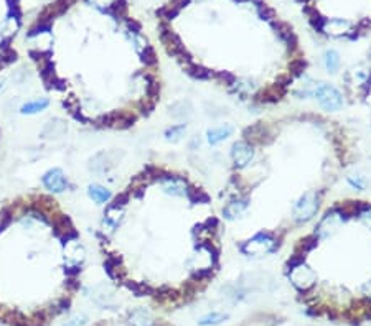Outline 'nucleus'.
<instances>
[{"instance_id": "nucleus-12", "label": "nucleus", "mask_w": 371, "mask_h": 326, "mask_svg": "<svg viewBox=\"0 0 371 326\" xmlns=\"http://www.w3.org/2000/svg\"><path fill=\"white\" fill-rule=\"evenodd\" d=\"M87 195H89L96 203H106V201H109L111 198L109 190H106L104 186H99V185H91L89 188H87Z\"/></svg>"}, {"instance_id": "nucleus-18", "label": "nucleus", "mask_w": 371, "mask_h": 326, "mask_svg": "<svg viewBox=\"0 0 371 326\" xmlns=\"http://www.w3.org/2000/svg\"><path fill=\"white\" fill-rule=\"evenodd\" d=\"M187 130V126L185 124H180V126H173L165 130V138L167 140H178L180 137H183V132Z\"/></svg>"}, {"instance_id": "nucleus-7", "label": "nucleus", "mask_w": 371, "mask_h": 326, "mask_svg": "<svg viewBox=\"0 0 371 326\" xmlns=\"http://www.w3.org/2000/svg\"><path fill=\"white\" fill-rule=\"evenodd\" d=\"M43 185L46 190H50L51 193H63L68 186V181L61 168H53L50 172L43 175Z\"/></svg>"}, {"instance_id": "nucleus-8", "label": "nucleus", "mask_w": 371, "mask_h": 326, "mask_svg": "<svg viewBox=\"0 0 371 326\" xmlns=\"http://www.w3.org/2000/svg\"><path fill=\"white\" fill-rule=\"evenodd\" d=\"M162 188L167 195L172 196H185L188 193V185L187 181L177 177H163L160 178Z\"/></svg>"}, {"instance_id": "nucleus-19", "label": "nucleus", "mask_w": 371, "mask_h": 326, "mask_svg": "<svg viewBox=\"0 0 371 326\" xmlns=\"http://www.w3.org/2000/svg\"><path fill=\"white\" fill-rule=\"evenodd\" d=\"M246 135H247V138L249 140H252V142H264V135H266V129L262 127V126H256V127H252V129H249V130L246 132Z\"/></svg>"}, {"instance_id": "nucleus-14", "label": "nucleus", "mask_w": 371, "mask_h": 326, "mask_svg": "<svg viewBox=\"0 0 371 326\" xmlns=\"http://www.w3.org/2000/svg\"><path fill=\"white\" fill-rule=\"evenodd\" d=\"M323 63L328 72H337L340 68V55L335 50H328L323 55Z\"/></svg>"}, {"instance_id": "nucleus-22", "label": "nucleus", "mask_w": 371, "mask_h": 326, "mask_svg": "<svg viewBox=\"0 0 371 326\" xmlns=\"http://www.w3.org/2000/svg\"><path fill=\"white\" fill-rule=\"evenodd\" d=\"M348 183L352 185V186H355V188H358V190H362L363 186H365L362 180H360V178H357V180H355L353 177H348Z\"/></svg>"}, {"instance_id": "nucleus-3", "label": "nucleus", "mask_w": 371, "mask_h": 326, "mask_svg": "<svg viewBox=\"0 0 371 326\" xmlns=\"http://www.w3.org/2000/svg\"><path fill=\"white\" fill-rule=\"evenodd\" d=\"M318 211V195L315 191H307L297 199L294 206V219L297 222L310 221Z\"/></svg>"}, {"instance_id": "nucleus-11", "label": "nucleus", "mask_w": 371, "mask_h": 326, "mask_svg": "<svg viewBox=\"0 0 371 326\" xmlns=\"http://www.w3.org/2000/svg\"><path fill=\"white\" fill-rule=\"evenodd\" d=\"M246 209H247V201L246 199H233L223 209V216L226 217V219L233 221V219H236V217H239L241 214H243Z\"/></svg>"}, {"instance_id": "nucleus-5", "label": "nucleus", "mask_w": 371, "mask_h": 326, "mask_svg": "<svg viewBox=\"0 0 371 326\" xmlns=\"http://www.w3.org/2000/svg\"><path fill=\"white\" fill-rule=\"evenodd\" d=\"M231 158L236 168H246L254 158V148L247 142H236L231 148Z\"/></svg>"}, {"instance_id": "nucleus-9", "label": "nucleus", "mask_w": 371, "mask_h": 326, "mask_svg": "<svg viewBox=\"0 0 371 326\" xmlns=\"http://www.w3.org/2000/svg\"><path fill=\"white\" fill-rule=\"evenodd\" d=\"M129 326H153V318L148 310L146 308H136L129 313L127 318Z\"/></svg>"}, {"instance_id": "nucleus-6", "label": "nucleus", "mask_w": 371, "mask_h": 326, "mask_svg": "<svg viewBox=\"0 0 371 326\" xmlns=\"http://www.w3.org/2000/svg\"><path fill=\"white\" fill-rule=\"evenodd\" d=\"M343 224V214L338 213V211H332V213H327L323 216V219L318 222L317 226V236L318 237H328L335 234L340 226Z\"/></svg>"}, {"instance_id": "nucleus-16", "label": "nucleus", "mask_w": 371, "mask_h": 326, "mask_svg": "<svg viewBox=\"0 0 371 326\" xmlns=\"http://www.w3.org/2000/svg\"><path fill=\"white\" fill-rule=\"evenodd\" d=\"M48 99H37V101H32V102H27V104H23L22 109H20V112L22 114H37L45 111L46 107H48Z\"/></svg>"}, {"instance_id": "nucleus-15", "label": "nucleus", "mask_w": 371, "mask_h": 326, "mask_svg": "<svg viewBox=\"0 0 371 326\" xmlns=\"http://www.w3.org/2000/svg\"><path fill=\"white\" fill-rule=\"evenodd\" d=\"M350 27L348 22H343V20H330V22H323V30H325L327 33H332V35H340V33H345V30Z\"/></svg>"}, {"instance_id": "nucleus-20", "label": "nucleus", "mask_w": 371, "mask_h": 326, "mask_svg": "<svg viewBox=\"0 0 371 326\" xmlns=\"http://www.w3.org/2000/svg\"><path fill=\"white\" fill-rule=\"evenodd\" d=\"M86 322H87V318L84 315H74V317H71L63 326H82V325H86Z\"/></svg>"}, {"instance_id": "nucleus-2", "label": "nucleus", "mask_w": 371, "mask_h": 326, "mask_svg": "<svg viewBox=\"0 0 371 326\" xmlns=\"http://www.w3.org/2000/svg\"><path fill=\"white\" fill-rule=\"evenodd\" d=\"M276 246L277 242L274 236H271L269 232H259L254 237H251L249 241H246L243 247H241V251L247 257H261L274 251Z\"/></svg>"}, {"instance_id": "nucleus-21", "label": "nucleus", "mask_w": 371, "mask_h": 326, "mask_svg": "<svg viewBox=\"0 0 371 326\" xmlns=\"http://www.w3.org/2000/svg\"><path fill=\"white\" fill-rule=\"evenodd\" d=\"M360 217H362V221L365 222V224H367V226H370V227H371V206H370V208H367V209H365L363 213H362V216H360Z\"/></svg>"}, {"instance_id": "nucleus-1", "label": "nucleus", "mask_w": 371, "mask_h": 326, "mask_svg": "<svg viewBox=\"0 0 371 326\" xmlns=\"http://www.w3.org/2000/svg\"><path fill=\"white\" fill-rule=\"evenodd\" d=\"M312 96L315 97L317 102L320 104L325 111H338L343 106V96L337 87L332 84H325L320 82L313 87Z\"/></svg>"}, {"instance_id": "nucleus-17", "label": "nucleus", "mask_w": 371, "mask_h": 326, "mask_svg": "<svg viewBox=\"0 0 371 326\" xmlns=\"http://www.w3.org/2000/svg\"><path fill=\"white\" fill-rule=\"evenodd\" d=\"M121 217H122V209L119 208V204H114V206H111V208L107 209L106 221H107V224H111L112 227H116L117 224H119Z\"/></svg>"}, {"instance_id": "nucleus-23", "label": "nucleus", "mask_w": 371, "mask_h": 326, "mask_svg": "<svg viewBox=\"0 0 371 326\" xmlns=\"http://www.w3.org/2000/svg\"><path fill=\"white\" fill-rule=\"evenodd\" d=\"M2 87H3V81L0 79V89H2Z\"/></svg>"}, {"instance_id": "nucleus-4", "label": "nucleus", "mask_w": 371, "mask_h": 326, "mask_svg": "<svg viewBox=\"0 0 371 326\" xmlns=\"http://www.w3.org/2000/svg\"><path fill=\"white\" fill-rule=\"evenodd\" d=\"M289 277H291L292 283L296 285L298 290L305 292V290L312 288L317 282V275L315 272L312 270L310 267L305 265V263H294L291 267V272H289Z\"/></svg>"}, {"instance_id": "nucleus-13", "label": "nucleus", "mask_w": 371, "mask_h": 326, "mask_svg": "<svg viewBox=\"0 0 371 326\" xmlns=\"http://www.w3.org/2000/svg\"><path fill=\"white\" fill-rule=\"evenodd\" d=\"M228 320V315L226 313H218V312H211L208 315H205L198 320V325L200 326H216L220 323H223Z\"/></svg>"}, {"instance_id": "nucleus-10", "label": "nucleus", "mask_w": 371, "mask_h": 326, "mask_svg": "<svg viewBox=\"0 0 371 326\" xmlns=\"http://www.w3.org/2000/svg\"><path fill=\"white\" fill-rule=\"evenodd\" d=\"M231 133H233V127H231L229 124H223V126H220V127L210 129V130L206 132V138H208L210 145H218L221 142H224L228 137H231Z\"/></svg>"}]
</instances>
